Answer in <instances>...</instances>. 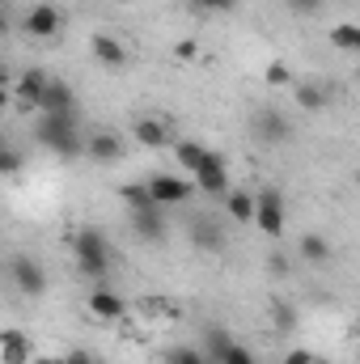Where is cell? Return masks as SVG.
I'll use <instances>...</instances> for the list:
<instances>
[{"label": "cell", "mask_w": 360, "mask_h": 364, "mask_svg": "<svg viewBox=\"0 0 360 364\" xmlns=\"http://www.w3.org/2000/svg\"><path fill=\"white\" fill-rule=\"evenodd\" d=\"M34 140L43 149H51L55 157H81L85 153V140L77 136L73 114H38L34 119Z\"/></svg>", "instance_id": "6da1fadb"}, {"label": "cell", "mask_w": 360, "mask_h": 364, "mask_svg": "<svg viewBox=\"0 0 360 364\" xmlns=\"http://www.w3.org/2000/svg\"><path fill=\"white\" fill-rule=\"evenodd\" d=\"M73 255H77L81 275L106 279V272H110V242H106L97 229H77V233H73Z\"/></svg>", "instance_id": "7a4b0ae2"}, {"label": "cell", "mask_w": 360, "mask_h": 364, "mask_svg": "<svg viewBox=\"0 0 360 364\" xmlns=\"http://www.w3.org/2000/svg\"><path fill=\"white\" fill-rule=\"evenodd\" d=\"M9 279L17 284L21 296H43L47 292V272H43V263H34V255H13Z\"/></svg>", "instance_id": "3957f363"}, {"label": "cell", "mask_w": 360, "mask_h": 364, "mask_svg": "<svg viewBox=\"0 0 360 364\" xmlns=\"http://www.w3.org/2000/svg\"><path fill=\"white\" fill-rule=\"evenodd\" d=\"M255 225H259L268 237H280V233H284V195H280L275 186H263V191H259Z\"/></svg>", "instance_id": "277c9868"}, {"label": "cell", "mask_w": 360, "mask_h": 364, "mask_svg": "<svg viewBox=\"0 0 360 364\" xmlns=\"http://www.w3.org/2000/svg\"><path fill=\"white\" fill-rule=\"evenodd\" d=\"M195 186H199L203 195H229V166H225V157H221V153H212V149H208L203 166L195 170Z\"/></svg>", "instance_id": "5b68a950"}, {"label": "cell", "mask_w": 360, "mask_h": 364, "mask_svg": "<svg viewBox=\"0 0 360 364\" xmlns=\"http://www.w3.org/2000/svg\"><path fill=\"white\" fill-rule=\"evenodd\" d=\"M149 191H153V203L157 208H174V203H186L195 182H182L179 174H153L149 178Z\"/></svg>", "instance_id": "8992f818"}, {"label": "cell", "mask_w": 360, "mask_h": 364, "mask_svg": "<svg viewBox=\"0 0 360 364\" xmlns=\"http://www.w3.org/2000/svg\"><path fill=\"white\" fill-rule=\"evenodd\" d=\"M255 136L271 144V149H280V144H288L292 140V123L280 114V110H259L255 114Z\"/></svg>", "instance_id": "52a82bcc"}, {"label": "cell", "mask_w": 360, "mask_h": 364, "mask_svg": "<svg viewBox=\"0 0 360 364\" xmlns=\"http://www.w3.org/2000/svg\"><path fill=\"white\" fill-rule=\"evenodd\" d=\"M132 136H136V144H144V149H166V144L174 140V127H170L166 119L140 114V119L132 123Z\"/></svg>", "instance_id": "ba28073f"}, {"label": "cell", "mask_w": 360, "mask_h": 364, "mask_svg": "<svg viewBox=\"0 0 360 364\" xmlns=\"http://www.w3.org/2000/svg\"><path fill=\"white\" fill-rule=\"evenodd\" d=\"M51 85V77L43 73V68H26L17 81H13V90H17V102L26 106V110H38L43 106V93Z\"/></svg>", "instance_id": "9c48e42d"}, {"label": "cell", "mask_w": 360, "mask_h": 364, "mask_svg": "<svg viewBox=\"0 0 360 364\" xmlns=\"http://www.w3.org/2000/svg\"><path fill=\"white\" fill-rule=\"evenodd\" d=\"M26 34L34 38H55L60 34V9L55 4H34L26 13Z\"/></svg>", "instance_id": "30bf717a"}, {"label": "cell", "mask_w": 360, "mask_h": 364, "mask_svg": "<svg viewBox=\"0 0 360 364\" xmlns=\"http://www.w3.org/2000/svg\"><path fill=\"white\" fill-rule=\"evenodd\" d=\"M73 106H77V93L68 90V81H55V77H51V85H47V93H43L38 114H73Z\"/></svg>", "instance_id": "8fae6325"}, {"label": "cell", "mask_w": 360, "mask_h": 364, "mask_svg": "<svg viewBox=\"0 0 360 364\" xmlns=\"http://www.w3.org/2000/svg\"><path fill=\"white\" fill-rule=\"evenodd\" d=\"M90 314L102 318V322H119V318L127 314V305H123V296H115L110 288H93L90 292Z\"/></svg>", "instance_id": "7c38bea8"}, {"label": "cell", "mask_w": 360, "mask_h": 364, "mask_svg": "<svg viewBox=\"0 0 360 364\" xmlns=\"http://www.w3.org/2000/svg\"><path fill=\"white\" fill-rule=\"evenodd\" d=\"M30 356H34V343H30L21 331L9 326V331L0 335V360L4 364H30Z\"/></svg>", "instance_id": "4fadbf2b"}, {"label": "cell", "mask_w": 360, "mask_h": 364, "mask_svg": "<svg viewBox=\"0 0 360 364\" xmlns=\"http://www.w3.org/2000/svg\"><path fill=\"white\" fill-rule=\"evenodd\" d=\"M93 60L97 64H106V68H123L127 64V47L115 38V34H93Z\"/></svg>", "instance_id": "5bb4252c"}, {"label": "cell", "mask_w": 360, "mask_h": 364, "mask_svg": "<svg viewBox=\"0 0 360 364\" xmlns=\"http://www.w3.org/2000/svg\"><path fill=\"white\" fill-rule=\"evenodd\" d=\"M132 229H136V237H144V242H162V233H166V216H162V208L132 212Z\"/></svg>", "instance_id": "9a60e30c"}, {"label": "cell", "mask_w": 360, "mask_h": 364, "mask_svg": "<svg viewBox=\"0 0 360 364\" xmlns=\"http://www.w3.org/2000/svg\"><path fill=\"white\" fill-rule=\"evenodd\" d=\"M85 153H90L93 161H119L123 157V140L115 132H97V136L85 140Z\"/></svg>", "instance_id": "2e32d148"}, {"label": "cell", "mask_w": 360, "mask_h": 364, "mask_svg": "<svg viewBox=\"0 0 360 364\" xmlns=\"http://www.w3.org/2000/svg\"><path fill=\"white\" fill-rule=\"evenodd\" d=\"M225 208H229V216H238V225H255L259 195H250V191H229V195H225Z\"/></svg>", "instance_id": "e0dca14e"}, {"label": "cell", "mask_w": 360, "mask_h": 364, "mask_svg": "<svg viewBox=\"0 0 360 364\" xmlns=\"http://www.w3.org/2000/svg\"><path fill=\"white\" fill-rule=\"evenodd\" d=\"M327 102H331V93H327V85H322V81H301V85H297V106H301V110L318 114Z\"/></svg>", "instance_id": "ac0fdd59"}, {"label": "cell", "mask_w": 360, "mask_h": 364, "mask_svg": "<svg viewBox=\"0 0 360 364\" xmlns=\"http://www.w3.org/2000/svg\"><path fill=\"white\" fill-rule=\"evenodd\" d=\"M297 250H301V259H305V263H331V255H335V250H331V242H327L322 233H305Z\"/></svg>", "instance_id": "d6986e66"}, {"label": "cell", "mask_w": 360, "mask_h": 364, "mask_svg": "<svg viewBox=\"0 0 360 364\" xmlns=\"http://www.w3.org/2000/svg\"><path fill=\"white\" fill-rule=\"evenodd\" d=\"M191 237H195V246H203V250H212V255H216V250L225 246V233H221V229H216L212 220H195Z\"/></svg>", "instance_id": "ffe728a7"}, {"label": "cell", "mask_w": 360, "mask_h": 364, "mask_svg": "<svg viewBox=\"0 0 360 364\" xmlns=\"http://www.w3.org/2000/svg\"><path fill=\"white\" fill-rule=\"evenodd\" d=\"M174 153H179L182 170H191V174H195V170L203 166V157H208V149H203V144H195V140H179V144H174Z\"/></svg>", "instance_id": "44dd1931"}, {"label": "cell", "mask_w": 360, "mask_h": 364, "mask_svg": "<svg viewBox=\"0 0 360 364\" xmlns=\"http://www.w3.org/2000/svg\"><path fill=\"white\" fill-rule=\"evenodd\" d=\"M123 199H127V208H132V212H144V208H157V203H153V191H149V182H136V186H123Z\"/></svg>", "instance_id": "7402d4cb"}, {"label": "cell", "mask_w": 360, "mask_h": 364, "mask_svg": "<svg viewBox=\"0 0 360 364\" xmlns=\"http://www.w3.org/2000/svg\"><path fill=\"white\" fill-rule=\"evenodd\" d=\"M331 43L344 47V51H360V26H348V21L335 26V30H331Z\"/></svg>", "instance_id": "603a6c76"}, {"label": "cell", "mask_w": 360, "mask_h": 364, "mask_svg": "<svg viewBox=\"0 0 360 364\" xmlns=\"http://www.w3.org/2000/svg\"><path fill=\"white\" fill-rule=\"evenodd\" d=\"M216 364H259V360H255V352H250V348H242V343H233V339H229V348L216 356Z\"/></svg>", "instance_id": "cb8c5ba5"}, {"label": "cell", "mask_w": 360, "mask_h": 364, "mask_svg": "<svg viewBox=\"0 0 360 364\" xmlns=\"http://www.w3.org/2000/svg\"><path fill=\"white\" fill-rule=\"evenodd\" d=\"M166 364H208V356H199L195 348H174V352L166 356Z\"/></svg>", "instance_id": "d4e9b609"}, {"label": "cell", "mask_w": 360, "mask_h": 364, "mask_svg": "<svg viewBox=\"0 0 360 364\" xmlns=\"http://www.w3.org/2000/svg\"><path fill=\"white\" fill-rule=\"evenodd\" d=\"M268 85H292V73H288V64H268Z\"/></svg>", "instance_id": "484cf974"}, {"label": "cell", "mask_w": 360, "mask_h": 364, "mask_svg": "<svg viewBox=\"0 0 360 364\" xmlns=\"http://www.w3.org/2000/svg\"><path fill=\"white\" fill-rule=\"evenodd\" d=\"M271 314H275V326H280V331H292V305L271 301Z\"/></svg>", "instance_id": "4316f807"}, {"label": "cell", "mask_w": 360, "mask_h": 364, "mask_svg": "<svg viewBox=\"0 0 360 364\" xmlns=\"http://www.w3.org/2000/svg\"><path fill=\"white\" fill-rule=\"evenodd\" d=\"M17 166H21V157H17V149H4V157H0V170H4L9 178H13V174H17Z\"/></svg>", "instance_id": "83f0119b"}, {"label": "cell", "mask_w": 360, "mask_h": 364, "mask_svg": "<svg viewBox=\"0 0 360 364\" xmlns=\"http://www.w3.org/2000/svg\"><path fill=\"white\" fill-rule=\"evenodd\" d=\"M199 9H212V13H225V9H233L238 0H195Z\"/></svg>", "instance_id": "f1b7e54d"}, {"label": "cell", "mask_w": 360, "mask_h": 364, "mask_svg": "<svg viewBox=\"0 0 360 364\" xmlns=\"http://www.w3.org/2000/svg\"><path fill=\"white\" fill-rule=\"evenodd\" d=\"M64 364H93V356L85 352V348H73V352L64 356Z\"/></svg>", "instance_id": "f546056e"}, {"label": "cell", "mask_w": 360, "mask_h": 364, "mask_svg": "<svg viewBox=\"0 0 360 364\" xmlns=\"http://www.w3.org/2000/svg\"><path fill=\"white\" fill-rule=\"evenodd\" d=\"M174 55H179V60H195V43H191V38H182L179 47H174Z\"/></svg>", "instance_id": "4dcf8cb0"}, {"label": "cell", "mask_w": 360, "mask_h": 364, "mask_svg": "<svg viewBox=\"0 0 360 364\" xmlns=\"http://www.w3.org/2000/svg\"><path fill=\"white\" fill-rule=\"evenodd\" d=\"M322 0H288V9H297V13H314Z\"/></svg>", "instance_id": "1f68e13d"}, {"label": "cell", "mask_w": 360, "mask_h": 364, "mask_svg": "<svg viewBox=\"0 0 360 364\" xmlns=\"http://www.w3.org/2000/svg\"><path fill=\"white\" fill-rule=\"evenodd\" d=\"M309 360H314V352H305V348H297V352H292V356H288L284 364H309Z\"/></svg>", "instance_id": "d6a6232c"}, {"label": "cell", "mask_w": 360, "mask_h": 364, "mask_svg": "<svg viewBox=\"0 0 360 364\" xmlns=\"http://www.w3.org/2000/svg\"><path fill=\"white\" fill-rule=\"evenodd\" d=\"M268 267H271V272H275V275H284V272H288V263H284V259H280V255H275V259H271Z\"/></svg>", "instance_id": "836d02e7"}, {"label": "cell", "mask_w": 360, "mask_h": 364, "mask_svg": "<svg viewBox=\"0 0 360 364\" xmlns=\"http://www.w3.org/2000/svg\"><path fill=\"white\" fill-rule=\"evenodd\" d=\"M34 364H64V360H34Z\"/></svg>", "instance_id": "e575fe53"}, {"label": "cell", "mask_w": 360, "mask_h": 364, "mask_svg": "<svg viewBox=\"0 0 360 364\" xmlns=\"http://www.w3.org/2000/svg\"><path fill=\"white\" fill-rule=\"evenodd\" d=\"M309 364H327V360H318V356H314V360H309Z\"/></svg>", "instance_id": "d590c367"}, {"label": "cell", "mask_w": 360, "mask_h": 364, "mask_svg": "<svg viewBox=\"0 0 360 364\" xmlns=\"http://www.w3.org/2000/svg\"><path fill=\"white\" fill-rule=\"evenodd\" d=\"M115 4H127V0H115Z\"/></svg>", "instance_id": "8d00e7d4"}, {"label": "cell", "mask_w": 360, "mask_h": 364, "mask_svg": "<svg viewBox=\"0 0 360 364\" xmlns=\"http://www.w3.org/2000/svg\"><path fill=\"white\" fill-rule=\"evenodd\" d=\"M356 182H360V174H356Z\"/></svg>", "instance_id": "74e56055"}]
</instances>
